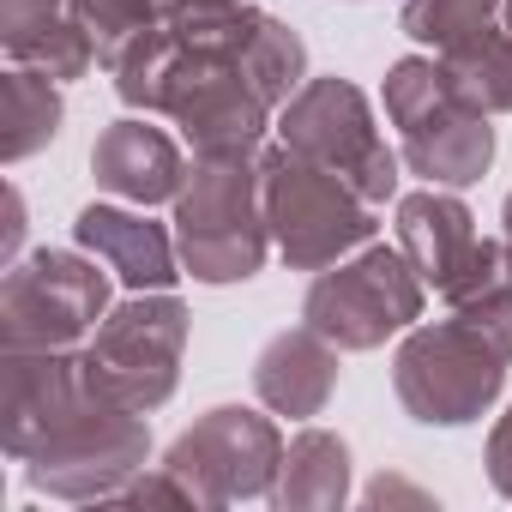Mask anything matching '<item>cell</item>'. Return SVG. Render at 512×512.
<instances>
[{"label":"cell","instance_id":"cell-24","mask_svg":"<svg viewBox=\"0 0 512 512\" xmlns=\"http://www.w3.org/2000/svg\"><path fill=\"white\" fill-rule=\"evenodd\" d=\"M368 500H374V506H386V500H416V506H422L428 494H422V488H410V482H398V476H380V482L368 488Z\"/></svg>","mask_w":512,"mask_h":512},{"label":"cell","instance_id":"cell-22","mask_svg":"<svg viewBox=\"0 0 512 512\" xmlns=\"http://www.w3.org/2000/svg\"><path fill=\"white\" fill-rule=\"evenodd\" d=\"M458 320H470L488 344H500V350L512 356V284H500V290H488V296L464 302V308H458Z\"/></svg>","mask_w":512,"mask_h":512},{"label":"cell","instance_id":"cell-11","mask_svg":"<svg viewBox=\"0 0 512 512\" xmlns=\"http://www.w3.org/2000/svg\"><path fill=\"white\" fill-rule=\"evenodd\" d=\"M398 247L410 253L422 284H434V296L452 302V308L512 284V247L476 235L464 199H452L440 187L398 199Z\"/></svg>","mask_w":512,"mask_h":512},{"label":"cell","instance_id":"cell-1","mask_svg":"<svg viewBox=\"0 0 512 512\" xmlns=\"http://www.w3.org/2000/svg\"><path fill=\"white\" fill-rule=\"evenodd\" d=\"M0 446L55 500H115L151 452L145 410L121 404L73 350L0 356Z\"/></svg>","mask_w":512,"mask_h":512},{"label":"cell","instance_id":"cell-23","mask_svg":"<svg viewBox=\"0 0 512 512\" xmlns=\"http://www.w3.org/2000/svg\"><path fill=\"white\" fill-rule=\"evenodd\" d=\"M488 476H494V488L512 500V410L494 422V434H488Z\"/></svg>","mask_w":512,"mask_h":512},{"label":"cell","instance_id":"cell-3","mask_svg":"<svg viewBox=\"0 0 512 512\" xmlns=\"http://www.w3.org/2000/svg\"><path fill=\"white\" fill-rule=\"evenodd\" d=\"M386 115L404 133V163L428 187H470L494 163L488 109H476L458 91L440 55H410L386 73Z\"/></svg>","mask_w":512,"mask_h":512},{"label":"cell","instance_id":"cell-27","mask_svg":"<svg viewBox=\"0 0 512 512\" xmlns=\"http://www.w3.org/2000/svg\"><path fill=\"white\" fill-rule=\"evenodd\" d=\"M500 19H506V31H512V0H500Z\"/></svg>","mask_w":512,"mask_h":512},{"label":"cell","instance_id":"cell-7","mask_svg":"<svg viewBox=\"0 0 512 512\" xmlns=\"http://www.w3.org/2000/svg\"><path fill=\"white\" fill-rule=\"evenodd\" d=\"M422 314V272L404 247H368L344 266H326L302 302V320L338 350H380Z\"/></svg>","mask_w":512,"mask_h":512},{"label":"cell","instance_id":"cell-18","mask_svg":"<svg viewBox=\"0 0 512 512\" xmlns=\"http://www.w3.org/2000/svg\"><path fill=\"white\" fill-rule=\"evenodd\" d=\"M440 61H446V73L458 79V91H464L476 109L512 115V31H506V25L482 31L476 43H464V49H452V55H440Z\"/></svg>","mask_w":512,"mask_h":512},{"label":"cell","instance_id":"cell-26","mask_svg":"<svg viewBox=\"0 0 512 512\" xmlns=\"http://www.w3.org/2000/svg\"><path fill=\"white\" fill-rule=\"evenodd\" d=\"M500 223H506V247H512V193H506V211H500Z\"/></svg>","mask_w":512,"mask_h":512},{"label":"cell","instance_id":"cell-17","mask_svg":"<svg viewBox=\"0 0 512 512\" xmlns=\"http://www.w3.org/2000/svg\"><path fill=\"white\" fill-rule=\"evenodd\" d=\"M55 133H61V91H55V79H43L31 67H13L7 79H0V157L25 163Z\"/></svg>","mask_w":512,"mask_h":512},{"label":"cell","instance_id":"cell-6","mask_svg":"<svg viewBox=\"0 0 512 512\" xmlns=\"http://www.w3.org/2000/svg\"><path fill=\"white\" fill-rule=\"evenodd\" d=\"M109 314V278L79 253H31L0 284V350H73Z\"/></svg>","mask_w":512,"mask_h":512},{"label":"cell","instance_id":"cell-5","mask_svg":"<svg viewBox=\"0 0 512 512\" xmlns=\"http://www.w3.org/2000/svg\"><path fill=\"white\" fill-rule=\"evenodd\" d=\"M506 362L512 356L500 344H488L470 320H434V326H416L398 344L392 386H398V404L416 422L458 428V422H476L500 398Z\"/></svg>","mask_w":512,"mask_h":512},{"label":"cell","instance_id":"cell-10","mask_svg":"<svg viewBox=\"0 0 512 512\" xmlns=\"http://www.w3.org/2000/svg\"><path fill=\"white\" fill-rule=\"evenodd\" d=\"M163 464L187 482V494L199 506H235V500H260L278 488L284 440H278L272 416L241 410V404H217L169 446Z\"/></svg>","mask_w":512,"mask_h":512},{"label":"cell","instance_id":"cell-20","mask_svg":"<svg viewBox=\"0 0 512 512\" xmlns=\"http://www.w3.org/2000/svg\"><path fill=\"white\" fill-rule=\"evenodd\" d=\"M241 67H247V79L260 85V97H266L272 109H284V103L302 91L308 49H302V37H296L284 19H272V13H266L260 37H253V43H247V55H241Z\"/></svg>","mask_w":512,"mask_h":512},{"label":"cell","instance_id":"cell-13","mask_svg":"<svg viewBox=\"0 0 512 512\" xmlns=\"http://www.w3.org/2000/svg\"><path fill=\"white\" fill-rule=\"evenodd\" d=\"M338 386V344L320 338L308 320L296 332H278L253 362V392L278 416H320Z\"/></svg>","mask_w":512,"mask_h":512},{"label":"cell","instance_id":"cell-19","mask_svg":"<svg viewBox=\"0 0 512 512\" xmlns=\"http://www.w3.org/2000/svg\"><path fill=\"white\" fill-rule=\"evenodd\" d=\"M500 25V0H404V37L428 43L434 55H452Z\"/></svg>","mask_w":512,"mask_h":512},{"label":"cell","instance_id":"cell-25","mask_svg":"<svg viewBox=\"0 0 512 512\" xmlns=\"http://www.w3.org/2000/svg\"><path fill=\"white\" fill-rule=\"evenodd\" d=\"M19 235H25V199H19V193H7V260L19 253Z\"/></svg>","mask_w":512,"mask_h":512},{"label":"cell","instance_id":"cell-28","mask_svg":"<svg viewBox=\"0 0 512 512\" xmlns=\"http://www.w3.org/2000/svg\"><path fill=\"white\" fill-rule=\"evenodd\" d=\"M157 7H163V19H169V13H175V7H181V0H157Z\"/></svg>","mask_w":512,"mask_h":512},{"label":"cell","instance_id":"cell-2","mask_svg":"<svg viewBox=\"0 0 512 512\" xmlns=\"http://www.w3.org/2000/svg\"><path fill=\"white\" fill-rule=\"evenodd\" d=\"M181 266L199 284H241L266 266V181L260 157H199L175 193Z\"/></svg>","mask_w":512,"mask_h":512},{"label":"cell","instance_id":"cell-16","mask_svg":"<svg viewBox=\"0 0 512 512\" xmlns=\"http://www.w3.org/2000/svg\"><path fill=\"white\" fill-rule=\"evenodd\" d=\"M350 494V446L326 428H308L284 446V470L272 500L284 512H314V506H344Z\"/></svg>","mask_w":512,"mask_h":512},{"label":"cell","instance_id":"cell-9","mask_svg":"<svg viewBox=\"0 0 512 512\" xmlns=\"http://www.w3.org/2000/svg\"><path fill=\"white\" fill-rule=\"evenodd\" d=\"M181 344H187V308L169 290H133L85 344L91 374L133 410H157L175 398L181 380Z\"/></svg>","mask_w":512,"mask_h":512},{"label":"cell","instance_id":"cell-21","mask_svg":"<svg viewBox=\"0 0 512 512\" xmlns=\"http://www.w3.org/2000/svg\"><path fill=\"white\" fill-rule=\"evenodd\" d=\"M73 7V19L91 31V43H97V61L115 73L121 67V55L139 43V37H151L157 25H163V7L157 0H67Z\"/></svg>","mask_w":512,"mask_h":512},{"label":"cell","instance_id":"cell-12","mask_svg":"<svg viewBox=\"0 0 512 512\" xmlns=\"http://www.w3.org/2000/svg\"><path fill=\"white\" fill-rule=\"evenodd\" d=\"M91 175H97V187H109L115 199H133V205H163L187 181L175 139L151 121H115L91 145Z\"/></svg>","mask_w":512,"mask_h":512},{"label":"cell","instance_id":"cell-8","mask_svg":"<svg viewBox=\"0 0 512 512\" xmlns=\"http://www.w3.org/2000/svg\"><path fill=\"white\" fill-rule=\"evenodd\" d=\"M278 133H284L290 151H302L320 169L344 175L368 205H386L398 193V157L386 151V139L374 127V109L350 79H308L284 103Z\"/></svg>","mask_w":512,"mask_h":512},{"label":"cell","instance_id":"cell-15","mask_svg":"<svg viewBox=\"0 0 512 512\" xmlns=\"http://www.w3.org/2000/svg\"><path fill=\"white\" fill-rule=\"evenodd\" d=\"M0 43L7 55L43 79H79L97 61L91 31L73 19L67 0H0Z\"/></svg>","mask_w":512,"mask_h":512},{"label":"cell","instance_id":"cell-14","mask_svg":"<svg viewBox=\"0 0 512 512\" xmlns=\"http://www.w3.org/2000/svg\"><path fill=\"white\" fill-rule=\"evenodd\" d=\"M73 235H79L85 253H97L127 290H169L181 278L169 229L151 223V217H133V211H115V205H85Z\"/></svg>","mask_w":512,"mask_h":512},{"label":"cell","instance_id":"cell-4","mask_svg":"<svg viewBox=\"0 0 512 512\" xmlns=\"http://www.w3.org/2000/svg\"><path fill=\"white\" fill-rule=\"evenodd\" d=\"M260 181H266L272 241H278V253L296 272H326V266L344 260L350 247H362L374 235L368 199L344 175L320 169L314 157H302L290 145L260 157Z\"/></svg>","mask_w":512,"mask_h":512}]
</instances>
